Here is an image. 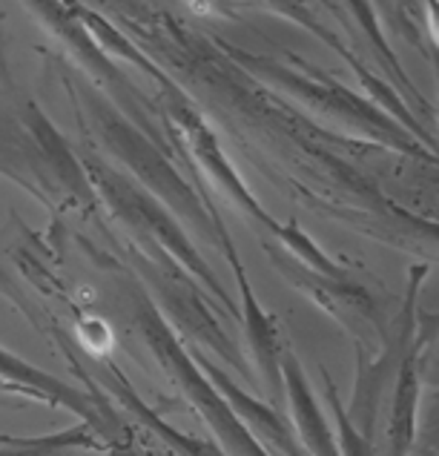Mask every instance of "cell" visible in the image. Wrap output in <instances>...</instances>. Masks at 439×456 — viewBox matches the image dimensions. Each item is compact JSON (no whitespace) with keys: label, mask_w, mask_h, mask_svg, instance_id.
<instances>
[{"label":"cell","mask_w":439,"mask_h":456,"mask_svg":"<svg viewBox=\"0 0 439 456\" xmlns=\"http://www.w3.org/2000/svg\"><path fill=\"white\" fill-rule=\"evenodd\" d=\"M0 370L4 373H12V376H23V379H32L35 385H41V387H52V382L46 379V376H41V373H35L32 368H26V364H18L15 359H9L6 354H0Z\"/></svg>","instance_id":"1"}]
</instances>
